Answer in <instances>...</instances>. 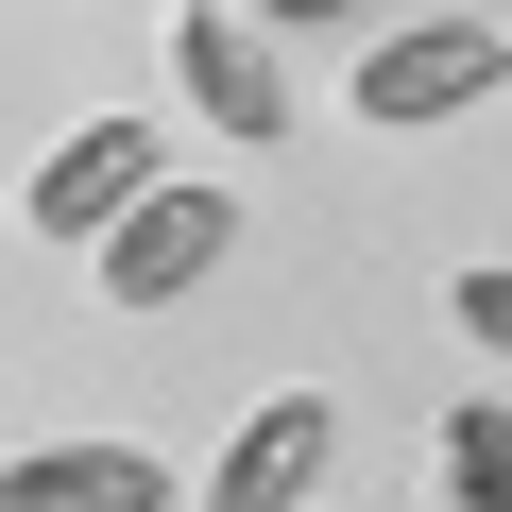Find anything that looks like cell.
<instances>
[{
  "label": "cell",
  "mask_w": 512,
  "mask_h": 512,
  "mask_svg": "<svg viewBox=\"0 0 512 512\" xmlns=\"http://www.w3.org/2000/svg\"><path fill=\"white\" fill-rule=\"evenodd\" d=\"M154 188H171V137H154V120H86L69 154H35V239H86V256H103Z\"/></svg>",
  "instance_id": "2"
},
{
  "label": "cell",
  "mask_w": 512,
  "mask_h": 512,
  "mask_svg": "<svg viewBox=\"0 0 512 512\" xmlns=\"http://www.w3.org/2000/svg\"><path fill=\"white\" fill-rule=\"evenodd\" d=\"M444 495L461 512H512V410H444Z\"/></svg>",
  "instance_id": "7"
},
{
  "label": "cell",
  "mask_w": 512,
  "mask_h": 512,
  "mask_svg": "<svg viewBox=\"0 0 512 512\" xmlns=\"http://www.w3.org/2000/svg\"><path fill=\"white\" fill-rule=\"evenodd\" d=\"M512 86V35L495 18H410V35H376L359 52V137H427V120H461V103H495Z\"/></svg>",
  "instance_id": "1"
},
{
  "label": "cell",
  "mask_w": 512,
  "mask_h": 512,
  "mask_svg": "<svg viewBox=\"0 0 512 512\" xmlns=\"http://www.w3.org/2000/svg\"><path fill=\"white\" fill-rule=\"evenodd\" d=\"M0 512H171V461H137V444H18Z\"/></svg>",
  "instance_id": "6"
},
{
  "label": "cell",
  "mask_w": 512,
  "mask_h": 512,
  "mask_svg": "<svg viewBox=\"0 0 512 512\" xmlns=\"http://www.w3.org/2000/svg\"><path fill=\"white\" fill-rule=\"evenodd\" d=\"M171 86L205 103V137H274L291 103H274V52H256V18H222V0H188L171 18Z\"/></svg>",
  "instance_id": "5"
},
{
  "label": "cell",
  "mask_w": 512,
  "mask_h": 512,
  "mask_svg": "<svg viewBox=\"0 0 512 512\" xmlns=\"http://www.w3.org/2000/svg\"><path fill=\"white\" fill-rule=\"evenodd\" d=\"M222 239H239V205H222V188H154V205L103 239V291H120V308H171L188 274H222Z\"/></svg>",
  "instance_id": "4"
},
{
  "label": "cell",
  "mask_w": 512,
  "mask_h": 512,
  "mask_svg": "<svg viewBox=\"0 0 512 512\" xmlns=\"http://www.w3.org/2000/svg\"><path fill=\"white\" fill-rule=\"evenodd\" d=\"M444 308H461V342H478V359H512V274H461Z\"/></svg>",
  "instance_id": "8"
},
{
  "label": "cell",
  "mask_w": 512,
  "mask_h": 512,
  "mask_svg": "<svg viewBox=\"0 0 512 512\" xmlns=\"http://www.w3.org/2000/svg\"><path fill=\"white\" fill-rule=\"evenodd\" d=\"M274 18H342V0H274Z\"/></svg>",
  "instance_id": "9"
},
{
  "label": "cell",
  "mask_w": 512,
  "mask_h": 512,
  "mask_svg": "<svg viewBox=\"0 0 512 512\" xmlns=\"http://www.w3.org/2000/svg\"><path fill=\"white\" fill-rule=\"evenodd\" d=\"M325 444H342V393H256V427L205 461V512H308Z\"/></svg>",
  "instance_id": "3"
}]
</instances>
